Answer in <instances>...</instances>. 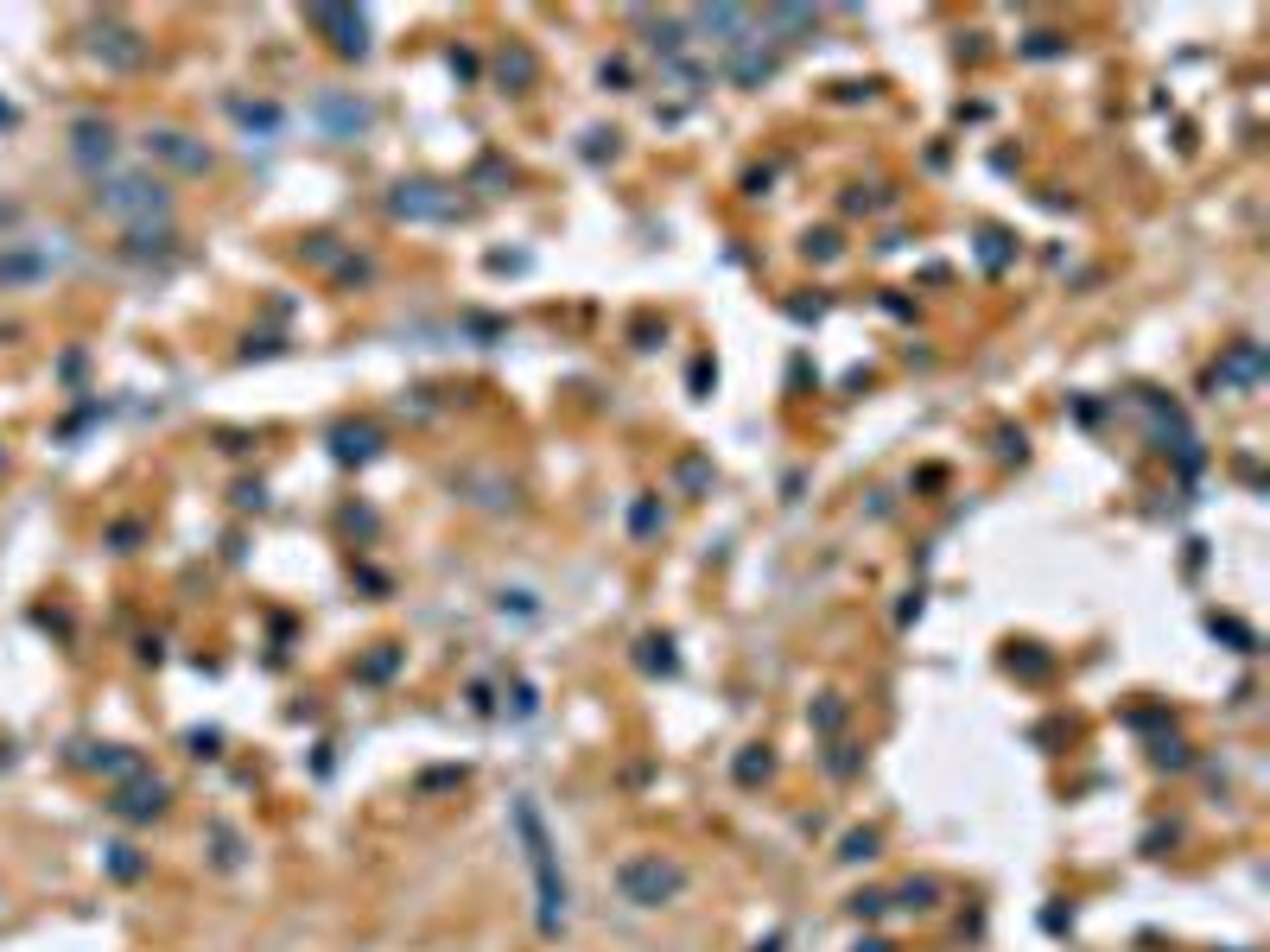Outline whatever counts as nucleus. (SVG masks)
Returning <instances> with one entry per match:
<instances>
[{
    "mask_svg": "<svg viewBox=\"0 0 1270 952\" xmlns=\"http://www.w3.org/2000/svg\"><path fill=\"white\" fill-rule=\"evenodd\" d=\"M623 896L630 902H641V909H654V902H667L680 883H686V870L680 864H660V858H635V864H623Z\"/></svg>",
    "mask_w": 1270,
    "mask_h": 952,
    "instance_id": "1",
    "label": "nucleus"
}]
</instances>
